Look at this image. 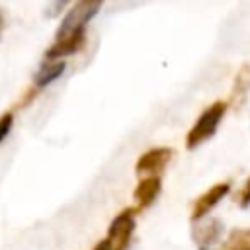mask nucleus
I'll return each instance as SVG.
<instances>
[{
	"label": "nucleus",
	"instance_id": "1",
	"mask_svg": "<svg viewBox=\"0 0 250 250\" xmlns=\"http://www.w3.org/2000/svg\"><path fill=\"white\" fill-rule=\"evenodd\" d=\"M227 102L217 100L213 104H209L199 117L193 121V125L189 127L188 135H186V148L188 150H195L197 146H201L203 143H207L219 129L225 113H227Z\"/></svg>",
	"mask_w": 250,
	"mask_h": 250
},
{
	"label": "nucleus",
	"instance_id": "2",
	"mask_svg": "<svg viewBox=\"0 0 250 250\" xmlns=\"http://www.w3.org/2000/svg\"><path fill=\"white\" fill-rule=\"evenodd\" d=\"M100 8H102L100 0H78L74 4H68V8L62 14V20H61V23L57 27L55 39L84 31L86 25L96 18Z\"/></svg>",
	"mask_w": 250,
	"mask_h": 250
},
{
	"label": "nucleus",
	"instance_id": "3",
	"mask_svg": "<svg viewBox=\"0 0 250 250\" xmlns=\"http://www.w3.org/2000/svg\"><path fill=\"white\" fill-rule=\"evenodd\" d=\"M137 209L135 207H125L121 209L109 223L107 227V236L105 242L109 250H127L137 227Z\"/></svg>",
	"mask_w": 250,
	"mask_h": 250
},
{
	"label": "nucleus",
	"instance_id": "4",
	"mask_svg": "<svg viewBox=\"0 0 250 250\" xmlns=\"http://www.w3.org/2000/svg\"><path fill=\"white\" fill-rule=\"evenodd\" d=\"M172 158H174V148H170V146H152L137 158L135 174L139 176V180L160 176L166 170V166L172 162Z\"/></svg>",
	"mask_w": 250,
	"mask_h": 250
},
{
	"label": "nucleus",
	"instance_id": "5",
	"mask_svg": "<svg viewBox=\"0 0 250 250\" xmlns=\"http://www.w3.org/2000/svg\"><path fill=\"white\" fill-rule=\"evenodd\" d=\"M229 191H230V182H229V180H227V182H217V184L209 186L199 197L193 199L191 211H189V219H191L193 223L203 221V219L229 195Z\"/></svg>",
	"mask_w": 250,
	"mask_h": 250
},
{
	"label": "nucleus",
	"instance_id": "6",
	"mask_svg": "<svg viewBox=\"0 0 250 250\" xmlns=\"http://www.w3.org/2000/svg\"><path fill=\"white\" fill-rule=\"evenodd\" d=\"M86 47V31H78L66 37H59L55 39L47 49H45V59L49 61H62V57L68 55H76L78 51H82Z\"/></svg>",
	"mask_w": 250,
	"mask_h": 250
},
{
	"label": "nucleus",
	"instance_id": "7",
	"mask_svg": "<svg viewBox=\"0 0 250 250\" xmlns=\"http://www.w3.org/2000/svg\"><path fill=\"white\" fill-rule=\"evenodd\" d=\"M250 96V62H242L232 78V86H230V94H229V102L227 105L232 107L234 111H238L240 107L246 105Z\"/></svg>",
	"mask_w": 250,
	"mask_h": 250
},
{
	"label": "nucleus",
	"instance_id": "8",
	"mask_svg": "<svg viewBox=\"0 0 250 250\" xmlns=\"http://www.w3.org/2000/svg\"><path fill=\"white\" fill-rule=\"evenodd\" d=\"M225 232V225L221 219L211 217L205 221H197L193 230H191V238L199 248H209L215 242H219L221 234Z\"/></svg>",
	"mask_w": 250,
	"mask_h": 250
},
{
	"label": "nucleus",
	"instance_id": "9",
	"mask_svg": "<svg viewBox=\"0 0 250 250\" xmlns=\"http://www.w3.org/2000/svg\"><path fill=\"white\" fill-rule=\"evenodd\" d=\"M162 191V180L160 176H154V178H141L139 184L135 186L133 189V199H135V209L137 211H143L146 207H150L156 197L160 195Z\"/></svg>",
	"mask_w": 250,
	"mask_h": 250
},
{
	"label": "nucleus",
	"instance_id": "10",
	"mask_svg": "<svg viewBox=\"0 0 250 250\" xmlns=\"http://www.w3.org/2000/svg\"><path fill=\"white\" fill-rule=\"evenodd\" d=\"M64 70H66V62L64 61H49V59H43L41 64L37 66V70L31 76L33 78L31 86H35L37 90H43L49 84H53L55 80H59Z\"/></svg>",
	"mask_w": 250,
	"mask_h": 250
},
{
	"label": "nucleus",
	"instance_id": "11",
	"mask_svg": "<svg viewBox=\"0 0 250 250\" xmlns=\"http://www.w3.org/2000/svg\"><path fill=\"white\" fill-rule=\"evenodd\" d=\"M223 250H250V227L230 229L223 242Z\"/></svg>",
	"mask_w": 250,
	"mask_h": 250
},
{
	"label": "nucleus",
	"instance_id": "12",
	"mask_svg": "<svg viewBox=\"0 0 250 250\" xmlns=\"http://www.w3.org/2000/svg\"><path fill=\"white\" fill-rule=\"evenodd\" d=\"M39 92H41V90H37L35 86H29L25 92H21V96L18 98V102H16L14 109H23V107H29V105L35 102V98L39 96Z\"/></svg>",
	"mask_w": 250,
	"mask_h": 250
},
{
	"label": "nucleus",
	"instance_id": "13",
	"mask_svg": "<svg viewBox=\"0 0 250 250\" xmlns=\"http://www.w3.org/2000/svg\"><path fill=\"white\" fill-rule=\"evenodd\" d=\"M234 201L240 209H248L250 207V176L244 180V184L240 186V189L234 195Z\"/></svg>",
	"mask_w": 250,
	"mask_h": 250
},
{
	"label": "nucleus",
	"instance_id": "14",
	"mask_svg": "<svg viewBox=\"0 0 250 250\" xmlns=\"http://www.w3.org/2000/svg\"><path fill=\"white\" fill-rule=\"evenodd\" d=\"M12 125H14V111H4L0 115V143L10 135Z\"/></svg>",
	"mask_w": 250,
	"mask_h": 250
},
{
	"label": "nucleus",
	"instance_id": "15",
	"mask_svg": "<svg viewBox=\"0 0 250 250\" xmlns=\"http://www.w3.org/2000/svg\"><path fill=\"white\" fill-rule=\"evenodd\" d=\"M66 8H68V4H66V2L49 4V6H47V10H45V16H47V18H55V16H57L61 10H66Z\"/></svg>",
	"mask_w": 250,
	"mask_h": 250
},
{
	"label": "nucleus",
	"instance_id": "16",
	"mask_svg": "<svg viewBox=\"0 0 250 250\" xmlns=\"http://www.w3.org/2000/svg\"><path fill=\"white\" fill-rule=\"evenodd\" d=\"M4 29H6V10L0 6V41L4 37Z\"/></svg>",
	"mask_w": 250,
	"mask_h": 250
},
{
	"label": "nucleus",
	"instance_id": "17",
	"mask_svg": "<svg viewBox=\"0 0 250 250\" xmlns=\"http://www.w3.org/2000/svg\"><path fill=\"white\" fill-rule=\"evenodd\" d=\"M92 250H109V246H107V242H105V238H104V240H100Z\"/></svg>",
	"mask_w": 250,
	"mask_h": 250
},
{
	"label": "nucleus",
	"instance_id": "18",
	"mask_svg": "<svg viewBox=\"0 0 250 250\" xmlns=\"http://www.w3.org/2000/svg\"><path fill=\"white\" fill-rule=\"evenodd\" d=\"M199 250H211V248H199Z\"/></svg>",
	"mask_w": 250,
	"mask_h": 250
}]
</instances>
